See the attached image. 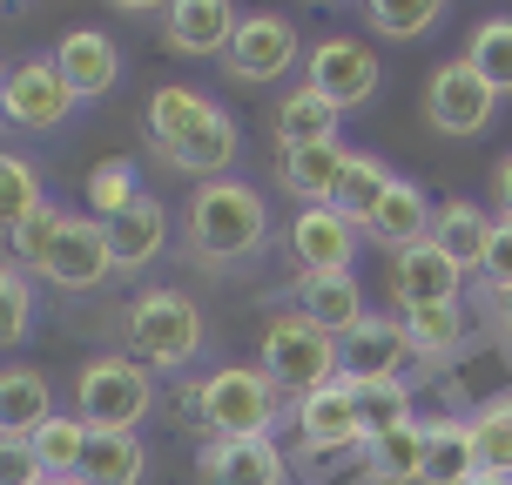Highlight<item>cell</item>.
I'll list each match as a JSON object with an SVG mask.
<instances>
[{
	"mask_svg": "<svg viewBox=\"0 0 512 485\" xmlns=\"http://www.w3.org/2000/svg\"><path fill=\"white\" fill-rule=\"evenodd\" d=\"M149 142L162 162H176L182 176L196 182H223V169L236 162V122L230 108L203 95V88H189V81H162L149 95Z\"/></svg>",
	"mask_w": 512,
	"mask_h": 485,
	"instance_id": "obj_1",
	"label": "cell"
},
{
	"mask_svg": "<svg viewBox=\"0 0 512 485\" xmlns=\"http://www.w3.org/2000/svg\"><path fill=\"white\" fill-rule=\"evenodd\" d=\"M263 236H270V209L256 196L250 182H196V196L182 209V243L189 256H203V263H236V256H256L263 250Z\"/></svg>",
	"mask_w": 512,
	"mask_h": 485,
	"instance_id": "obj_2",
	"label": "cell"
},
{
	"mask_svg": "<svg viewBox=\"0 0 512 485\" xmlns=\"http://www.w3.org/2000/svg\"><path fill=\"white\" fill-rule=\"evenodd\" d=\"M256 371L290 391L297 405H304L310 391H324V384L344 371V344L331 331H317L304 310H277L270 324H263V351H256Z\"/></svg>",
	"mask_w": 512,
	"mask_h": 485,
	"instance_id": "obj_3",
	"label": "cell"
},
{
	"mask_svg": "<svg viewBox=\"0 0 512 485\" xmlns=\"http://www.w3.org/2000/svg\"><path fill=\"white\" fill-rule=\"evenodd\" d=\"M155 405V384H149V364L142 358H88L75 378V418L88 432H135Z\"/></svg>",
	"mask_w": 512,
	"mask_h": 485,
	"instance_id": "obj_4",
	"label": "cell"
},
{
	"mask_svg": "<svg viewBox=\"0 0 512 485\" xmlns=\"http://www.w3.org/2000/svg\"><path fill=\"white\" fill-rule=\"evenodd\" d=\"M277 405H283V391L263 378L256 364H216V371L196 384V418H203V432H216V438H270Z\"/></svg>",
	"mask_w": 512,
	"mask_h": 485,
	"instance_id": "obj_5",
	"label": "cell"
},
{
	"mask_svg": "<svg viewBox=\"0 0 512 485\" xmlns=\"http://www.w3.org/2000/svg\"><path fill=\"white\" fill-rule=\"evenodd\" d=\"M203 310L189 304L182 290H142L128 304V344L149 371H182V364L203 351Z\"/></svg>",
	"mask_w": 512,
	"mask_h": 485,
	"instance_id": "obj_6",
	"label": "cell"
},
{
	"mask_svg": "<svg viewBox=\"0 0 512 485\" xmlns=\"http://www.w3.org/2000/svg\"><path fill=\"white\" fill-rule=\"evenodd\" d=\"M304 81L337 108V115H344V108H364L371 95H378L384 61L364 48L358 34H324V41L304 54Z\"/></svg>",
	"mask_w": 512,
	"mask_h": 485,
	"instance_id": "obj_7",
	"label": "cell"
},
{
	"mask_svg": "<svg viewBox=\"0 0 512 485\" xmlns=\"http://www.w3.org/2000/svg\"><path fill=\"white\" fill-rule=\"evenodd\" d=\"M68 108H75V88L61 81L54 68V54H27V61H7V108H0V122L14 128H61L68 122Z\"/></svg>",
	"mask_w": 512,
	"mask_h": 485,
	"instance_id": "obj_8",
	"label": "cell"
},
{
	"mask_svg": "<svg viewBox=\"0 0 512 485\" xmlns=\"http://www.w3.org/2000/svg\"><path fill=\"white\" fill-rule=\"evenodd\" d=\"M230 75L250 81V88H263V81H283L297 61H304V41H297V27L283 21V14H250V21L236 27L230 41Z\"/></svg>",
	"mask_w": 512,
	"mask_h": 485,
	"instance_id": "obj_9",
	"label": "cell"
},
{
	"mask_svg": "<svg viewBox=\"0 0 512 485\" xmlns=\"http://www.w3.org/2000/svg\"><path fill=\"white\" fill-rule=\"evenodd\" d=\"M492 108H499V95L465 68V54L459 61H438L432 81H425V115H432L438 135H479L492 122Z\"/></svg>",
	"mask_w": 512,
	"mask_h": 485,
	"instance_id": "obj_10",
	"label": "cell"
},
{
	"mask_svg": "<svg viewBox=\"0 0 512 485\" xmlns=\"http://www.w3.org/2000/svg\"><path fill=\"white\" fill-rule=\"evenodd\" d=\"M297 432H304V452H351V445H364L358 378L337 371L324 391H310L304 405H297Z\"/></svg>",
	"mask_w": 512,
	"mask_h": 485,
	"instance_id": "obj_11",
	"label": "cell"
},
{
	"mask_svg": "<svg viewBox=\"0 0 512 485\" xmlns=\"http://www.w3.org/2000/svg\"><path fill=\"white\" fill-rule=\"evenodd\" d=\"M290 256L304 277H337L358 263V223L344 209H297L290 223Z\"/></svg>",
	"mask_w": 512,
	"mask_h": 485,
	"instance_id": "obj_12",
	"label": "cell"
},
{
	"mask_svg": "<svg viewBox=\"0 0 512 485\" xmlns=\"http://www.w3.org/2000/svg\"><path fill=\"white\" fill-rule=\"evenodd\" d=\"M54 68L75 88V102H102L108 88L122 81V48L108 41L102 27H68V34L54 41Z\"/></svg>",
	"mask_w": 512,
	"mask_h": 485,
	"instance_id": "obj_13",
	"label": "cell"
},
{
	"mask_svg": "<svg viewBox=\"0 0 512 485\" xmlns=\"http://www.w3.org/2000/svg\"><path fill=\"white\" fill-rule=\"evenodd\" d=\"M41 277H48L54 290H95V283H108L115 277L108 230L95 223V216H68V230H61V243H54V256H48Z\"/></svg>",
	"mask_w": 512,
	"mask_h": 485,
	"instance_id": "obj_14",
	"label": "cell"
},
{
	"mask_svg": "<svg viewBox=\"0 0 512 485\" xmlns=\"http://www.w3.org/2000/svg\"><path fill=\"white\" fill-rule=\"evenodd\" d=\"M465 290V270L438 243H418V250L391 256V304L398 310H418V304H459Z\"/></svg>",
	"mask_w": 512,
	"mask_h": 485,
	"instance_id": "obj_15",
	"label": "cell"
},
{
	"mask_svg": "<svg viewBox=\"0 0 512 485\" xmlns=\"http://www.w3.org/2000/svg\"><path fill=\"white\" fill-rule=\"evenodd\" d=\"M432 216H438V203L418 189V182H391L384 189V203L371 209V223H364V236L378 243V250H391V256H405V250H418V243H432Z\"/></svg>",
	"mask_w": 512,
	"mask_h": 485,
	"instance_id": "obj_16",
	"label": "cell"
},
{
	"mask_svg": "<svg viewBox=\"0 0 512 485\" xmlns=\"http://www.w3.org/2000/svg\"><path fill=\"white\" fill-rule=\"evenodd\" d=\"M351 169V149L344 142H310V149H277V176L283 189L297 196V209H331L337 182Z\"/></svg>",
	"mask_w": 512,
	"mask_h": 485,
	"instance_id": "obj_17",
	"label": "cell"
},
{
	"mask_svg": "<svg viewBox=\"0 0 512 485\" xmlns=\"http://www.w3.org/2000/svg\"><path fill=\"white\" fill-rule=\"evenodd\" d=\"M236 27H243V14H236L230 0H176V7H162V34H169V48L176 54H230Z\"/></svg>",
	"mask_w": 512,
	"mask_h": 485,
	"instance_id": "obj_18",
	"label": "cell"
},
{
	"mask_svg": "<svg viewBox=\"0 0 512 485\" xmlns=\"http://www.w3.org/2000/svg\"><path fill=\"white\" fill-rule=\"evenodd\" d=\"M337 344H344V378H358V384H391L411 358V337L398 317H364L358 331L337 337Z\"/></svg>",
	"mask_w": 512,
	"mask_h": 485,
	"instance_id": "obj_19",
	"label": "cell"
},
{
	"mask_svg": "<svg viewBox=\"0 0 512 485\" xmlns=\"http://www.w3.org/2000/svg\"><path fill=\"white\" fill-rule=\"evenodd\" d=\"M209 485H283L290 459H283L277 438H216L203 452Z\"/></svg>",
	"mask_w": 512,
	"mask_h": 485,
	"instance_id": "obj_20",
	"label": "cell"
},
{
	"mask_svg": "<svg viewBox=\"0 0 512 485\" xmlns=\"http://www.w3.org/2000/svg\"><path fill=\"white\" fill-rule=\"evenodd\" d=\"M472 479H479L472 418H425V472H418V485H472Z\"/></svg>",
	"mask_w": 512,
	"mask_h": 485,
	"instance_id": "obj_21",
	"label": "cell"
},
{
	"mask_svg": "<svg viewBox=\"0 0 512 485\" xmlns=\"http://www.w3.org/2000/svg\"><path fill=\"white\" fill-rule=\"evenodd\" d=\"M290 310H304L310 324H317V331H331V337H351L364 317H371V310H364V290H358V277H351V270H337V277H304Z\"/></svg>",
	"mask_w": 512,
	"mask_h": 485,
	"instance_id": "obj_22",
	"label": "cell"
},
{
	"mask_svg": "<svg viewBox=\"0 0 512 485\" xmlns=\"http://www.w3.org/2000/svg\"><path fill=\"white\" fill-rule=\"evenodd\" d=\"M54 418V391L34 364H7L0 371V438H34Z\"/></svg>",
	"mask_w": 512,
	"mask_h": 485,
	"instance_id": "obj_23",
	"label": "cell"
},
{
	"mask_svg": "<svg viewBox=\"0 0 512 485\" xmlns=\"http://www.w3.org/2000/svg\"><path fill=\"white\" fill-rule=\"evenodd\" d=\"M432 243L452 256L459 270H479V263H486V243H492V216L472 203V196H445L438 216H432Z\"/></svg>",
	"mask_w": 512,
	"mask_h": 485,
	"instance_id": "obj_24",
	"label": "cell"
},
{
	"mask_svg": "<svg viewBox=\"0 0 512 485\" xmlns=\"http://www.w3.org/2000/svg\"><path fill=\"white\" fill-rule=\"evenodd\" d=\"M102 230H108V256H115V270H142V263H155L162 243H169V209L155 203V196H142L128 216H115V223H102Z\"/></svg>",
	"mask_w": 512,
	"mask_h": 485,
	"instance_id": "obj_25",
	"label": "cell"
},
{
	"mask_svg": "<svg viewBox=\"0 0 512 485\" xmlns=\"http://www.w3.org/2000/svg\"><path fill=\"white\" fill-rule=\"evenodd\" d=\"M364 472L378 485H418V472H425V418L364 438Z\"/></svg>",
	"mask_w": 512,
	"mask_h": 485,
	"instance_id": "obj_26",
	"label": "cell"
},
{
	"mask_svg": "<svg viewBox=\"0 0 512 485\" xmlns=\"http://www.w3.org/2000/svg\"><path fill=\"white\" fill-rule=\"evenodd\" d=\"M142 438L135 432H88L75 485H142Z\"/></svg>",
	"mask_w": 512,
	"mask_h": 485,
	"instance_id": "obj_27",
	"label": "cell"
},
{
	"mask_svg": "<svg viewBox=\"0 0 512 485\" xmlns=\"http://www.w3.org/2000/svg\"><path fill=\"white\" fill-rule=\"evenodd\" d=\"M310 142H337V108L304 81L277 102V149H310Z\"/></svg>",
	"mask_w": 512,
	"mask_h": 485,
	"instance_id": "obj_28",
	"label": "cell"
},
{
	"mask_svg": "<svg viewBox=\"0 0 512 485\" xmlns=\"http://www.w3.org/2000/svg\"><path fill=\"white\" fill-rule=\"evenodd\" d=\"M465 68L486 81L492 95H512V14H486L465 41Z\"/></svg>",
	"mask_w": 512,
	"mask_h": 485,
	"instance_id": "obj_29",
	"label": "cell"
},
{
	"mask_svg": "<svg viewBox=\"0 0 512 485\" xmlns=\"http://www.w3.org/2000/svg\"><path fill=\"white\" fill-rule=\"evenodd\" d=\"M398 324L411 337V358H452L465 344V310L459 304H418V310H398Z\"/></svg>",
	"mask_w": 512,
	"mask_h": 485,
	"instance_id": "obj_30",
	"label": "cell"
},
{
	"mask_svg": "<svg viewBox=\"0 0 512 485\" xmlns=\"http://www.w3.org/2000/svg\"><path fill=\"white\" fill-rule=\"evenodd\" d=\"M391 169H384V155H371V149H351V169H344V182H337V203L331 209H344L351 223H371V209L384 203V189H391Z\"/></svg>",
	"mask_w": 512,
	"mask_h": 485,
	"instance_id": "obj_31",
	"label": "cell"
},
{
	"mask_svg": "<svg viewBox=\"0 0 512 485\" xmlns=\"http://www.w3.org/2000/svg\"><path fill=\"white\" fill-rule=\"evenodd\" d=\"M27 445H34V459H41L48 485L54 479H75V472H81V452H88V425H81L75 411H54V418L27 438Z\"/></svg>",
	"mask_w": 512,
	"mask_h": 485,
	"instance_id": "obj_32",
	"label": "cell"
},
{
	"mask_svg": "<svg viewBox=\"0 0 512 485\" xmlns=\"http://www.w3.org/2000/svg\"><path fill=\"white\" fill-rule=\"evenodd\" d=\"M68 216H75V209H61V203H41L34 216H21V223L7 230V263L48 270V256H54V243H61V230H68Z\"/></svg>",
	"mask_w": 512,
	"mask_h": 485,
	"instance_id": "obj_33",
	"label": "cell"
},
{
	"mask_svg": "<svg viewBox=\"0 0 512 485\" xmlns=\"http://www.w3.org/2000/svg\"><path fill=\"white\" fill-rule=\"evenodd\" d=\"M135 203H142V176H135L128 155H115V162H102V169L88 176V216H95V223H115V216H128Z\"/></svg>",
	"mask_w": 512,
	"mask_h": 485,
	"instance_id": "obj_34",
	"label": "cell"
},
{
	"mask_svg": "<svg viewBox=\"0 0 512 485\" xmlns=\"http://www.w3.org/2000/svg\"><path fill=\"white\" fill-rule=\"evenodd\" d=\"M472 438H479V472H506L512 479V391L486 398L472 411Z\"/></svg>",
	"mask_w": 512,
	"mask_h": 485,
	"instance_id": "obj_35",
	"label": "cell"
},
{
	"mask_svg": "<svg viewBox=\"0 0 512 485\" xmlns=\"http://www.w3.org/2000/svg\"><path fill=\"white\" fill-rule=\"evenodd\" d=\"M48 203L41 196V176H34V162L14 149H0V230H14L21 216H34V209Z\"/></svg>",
	"mask_w": 512,
	"mask_h": 485,
	"instance_id": "obj_36",
	"label": "cell"
},
{
	"mask_svg": "<svg viewBox=\"0 0 512 485\" xmlns=\"http://www.w3.org/2000/svg\"><path fill=\"white\" fill-rule=\"evenodd\" d=\"M445 21V0H371V27L384 41H418Z\"/></svg>",
	"mask_w": 512,
	"mask_h": 485,
	"instance_id": "obj_37",
	"label": "cell"
},
{
	"mask_svg": "<svg viewBox=\"0 0 512 485\" xmlns=\"http://www.w3.org/2000/svg\"><path fill=\"white\" fill-rule=\"evenodd\" d=\"M358 418H364V438L378 432H398V425H411V384H358Z\"/></svg>",
	"mask_w": 512,
	"mask_h": 485,
	"instance_id": "obj_38",
	"label": "cell"
},
{
	"mask_svg": "<svg viewBox=\"0 0 512 485\" xmlns=\"http://www.w3.org/2000/svg\"><path fill=\"white\" fill-rule=\"evenodd\" d=\"M27 317H34V283L21 277V263H0V344H21Z\"/></svg>",
	"mask_w": 512,
	"mask_h": 485,
	"instance_id": "obj_39",
	"label": "cell"
},
{
	"mask_svg": "<svg viewBox=\"0 0 512 485\" xmlns=\"http://www.w3.org/2000/svg\"><path fill=\"white\" fill-rule=\"evenodd\" d=\"M0 485H48V472H41L27 438H0Z\"/></svg>",
	"mask_w": 512,
	"mask_h": 485,
	"instance_id": "obj_40",
	"label": "cell"
},
{
	"mask_svg": "<svg viewBox=\"0 0 512 485\" xmlns=\"http://www.w3.org/2000/svg\"><path fill=\"white\" fill-rule=\"evenodd\" d=\"M486 283L492 290H512V223H492V243H486Z\"/></svg>",
	"mask_w": 512,
	"mask_h": 485,
	"instance_id": "obj_41",
	"label": "cell"
},
{
	"mask_svg": "<svg viewBox=\"0 0 512 485\" xmlns=\"http://www.w3.org/2000/svg\"><path fill=\"white\" fill-rule=\"evenodd\" d=\"M492 203H499V223H512V155L492 169Z\"/></svg>",
	"mask_w": 512,
	"mask_h": 485,
	"instance_id": "obj_42",
	"label": "cell"
},
{
	"mask_svg": "<svg viewBox=\"0 0 512 485\" xmlns=\"http://www.w3.org/2000/svg\"><path fill=\"white\" fill-rule=\"evenodd\" d=\"M492 304H499V331L512 337V290H492Z\"/></svg>",
	"mask_w": 512,
	"mask_h": 485,
	"instance_id": "obj_43",
	"label": "cell"
},
{
	"mask_svg": "<svg viewBox=\"0 0 512 485\" xmlns=\"http://www.w3.org/2000/svg\"><path fill=\"white\" fill-rule=\"evenodd\" d=\"M472 485H512V479H506V472H479Z\"/></svg>",
	"mask_w": 512,
	"mask_h": 485,
	"instance_id": "obj_44",
	"label": "cell"
},
{
	"mask_svg": "<svg viewBox=\"0 0 512 485\" xmlns=\"http://www.w3.org/2000/svg\"><path fill=\"white\" fill-rule=\"evenodd\" d=\"M0 108H7V61H0Z\"/></svg>",
	"mask_w": 512,
	"mask_h": 485,
	"instance_id": "obj_45",
	"label": "cell"
},
{
	"mask_svg": "<svg viewBox=\"0 0 512 485\" xmlns=\"http://www.w3.org/2000/svg\"><path fill=\"white\" fill-rule=\"evenodd\" d=\"M54 485H75V479H54Z\"/></svg>",
	"mask_w": 512,
	"mask_h": 485,
	"instance_id": "obj_46",
	"label": "cell"
}]
</instances>
